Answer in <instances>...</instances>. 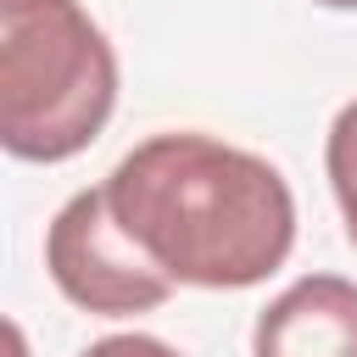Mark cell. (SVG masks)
Masks as SVG:
<instances>
[{"label": "cell", "mask_w": 357, "mask_h": 357, "mask_svg": "<svg viewBox=\"0 0 357 357\" xmlns=\"http://www.w3.org/2000/svg\"><path fill=\"white\" fill-rule=\"evenodd\" d=\"M106 206L123 234L195 290L262 284L296 240V201L273 162L212 134H151L112 178Z\"/></svg>", "instance_id": "6da1fadb"}, {"label": "cell", "mask_w": 357, "mask_h": 357, "mask_svg": "<svg viewBox=\"0 0 357 357\" xmlns=\"http://www.w3.org/2000/svg\"><path fill=\"white\" fill-rule=\"evenodd\" d=\"M117 106V56L78 0H0V145L78 156Z\"/></svg>", "instance_id": "7a4b0ae2"}, {"label": "cell", "mask_w": 357, "mask_h": 357, "mask_svg": "<svg viewBox=\"0 0 357 357\" xmlns=\"http://www.w3.org/2000/svg\"><path fill=\"white\" fill-rule=\"evenodd\" d=\"M45 268L56 279V290L100 318H123V312H151L173 296V279L123 234V223L106 206V184L100 190H78L45 234Z\"/></svg>", "instance_id": "3957f363"}, {"label": "cell", "mask_w": 357, "mask_h": 357, "mask_svg": "<svg viewBox=\"0 0 357 357\" xmlns=\"http://www.w3.org/2000/svg\"><path fill=\"white\" fill-rule=\"evenodd\" d=\"M251 357H357V284L307 273L257 318Z\"/></svg>", "instance_id": "277c9868"}, {"label": "cell", "mask_w": 357, "mask_h": 357, "mask_svg": "<svg viewBox=\"0 0 357 357\" xmlns=\"http://www.w3.org/2000/svg\"><path fill=\"white\" fill-rule=\"evenodd\" d=\"M324 167H329V190L340 201V218H346V234L357 245V100L340 106L335 128H329V145H324Z\"/></svg>", "instance_id": "5b68a950"}, {"label": "cell", "mask_w": 357, "mask_h": 357, "mask_svg": "<svg viewBox=\"0 0 357 357\" xmlns=\"http://www.w3.org/2000/svg\"><path fill=\"white\" fill-rule=\"evenodd\" d=\"M78 357H178V351L167 340H156V335H106Z\"/></svg>", "instance_id": "8992f818"}, {"label": "cell", "mask_w": 357, "mask_h": 357, "mask_svg": "<svg viewBox=\"0 0 357 357\" xmlns=\"http://www.w3.org/2000/svg\"><path fill=\"white\" fill-rule=\"evenodd\" d=\"M318 6H329V11H357V0H318Z\"/></svg>", "instance_id": "52a82bcc"}]
</instances>
